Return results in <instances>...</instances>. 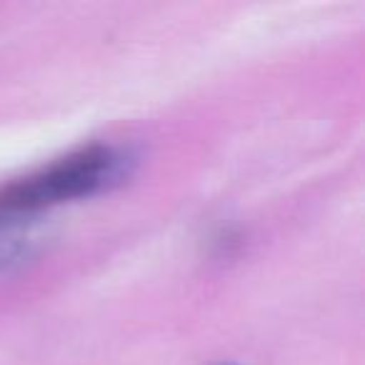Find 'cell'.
I'll list each match as a JSON object with an SVG mask.
<instances>
[{
	"instance_id": "6da1fadb",
	"label": "cell",
	"mask_w": 365,
	"mask_h": 365,
	"mask_svg": "<svg viewBox=\"0 0 365 365\" xmlns=\"http://www.w3.org/2000/svg\"><path fill=\"white\" fill-rule=\"evenodd\" d=\"M135 168V153L123 145H88L43 170L0 188V215L36 223L43 210L120 185Z\"/></svg>"
}]
</instances>
